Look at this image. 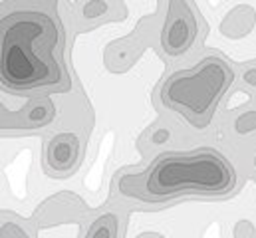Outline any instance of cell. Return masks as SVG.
I'll list each match as a JSON object with an SVG mask.
<instances>
[{"mask_svg": "<svg viewBox=\"0 0 256 238\" xmlns=\"http://www.w3.org/2000/svg\"><path fill=\"white\" fill-rule=\"evenodd\" d=\"M198 24L187 0H169L165 26L161 32L163 50L169 56H183L196 40Z\"/></svg>", "mask_w": 256, "mask_h": 238, "instance_id": "obj_4", "label": "cell"}, {"mask_svg": "<svg viewBox=\"0 0 256 238\" xmlns=\"http://www.w3.org/2000/svg\"><path fill=\"white\" fill-rule=\"evenodd\" d=\"M234 82V72L220 58L208 56L191 70L175 72L161 88V100L167 108L177 110L192 125L208 123L216 104Z\"/></svg>", "mask_w": 256, "mask_h": 238, "instance_id": "obj_3", "label": "cell"}, {"mask_svg": "<svg viewBox=\"0 0 256 238\" xmlns=\"http://www.w3.org/2000/svg\"><path fill=\"white\" fill-rule=\"evenodd\" d=\"M116 230H118V222L112 214H106L102 216L94 226H92V232L90 236H116Z\"/></svg>", "mask_w": 256, "mask_h": 238, "instance_id": "obj_6", "label": "cell"}, {"mask_svg": "<svg viewBox=\"0 0 256 238\" xmlns=\"http://www.w3.org/2000/svg\"><path fill=\"white\" fill-rule=\"evenodd\" d=\"M236 184L232 165L212 149L163 153L137 175L120 180V192L141 202H165L175 196L228 194Z\"/></svg>", "mask_w": 256, "mask_h": 238, "instance_id": "obj_2", "label": "cell"}, {"mask_svg": "<svg viewBox=\"0 0 256 238\" xmlns=\"http://www.w3.org/2000/svg\"><path fill=\"white\" fill-rule=\"evenodd\" d=\"M58 42V24L44 12L22 10L0 18V88L30 92L60 84Z\"/></svg>", "mask_w": 256, "mask_h": 238, "instance_id": "obj_1", "label": "cell"}, {"mask_svg": "<svg viewBox=\"0 0 256 238\" xmlns=\"http://www.w3.org/2000/svg\"><path fill=\"white\" fill-rule=\"evenodd\" d=\"M80 159V139L74 133H60L52 137V141L46 147V165L58 173H70Z\"/></svg>", "mask_w": 256, "mask_h": 238, "instance_id": "obj_5", "label": "cell"}]
</instances>
